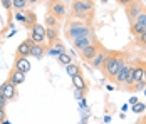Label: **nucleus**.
Instances as JSON below:
<instances>
[{
	"label": "nucleus",
	"instance_id": "72a5a7b5",
	"mask_svg": "<svg viewBox=\"0 0 146 124\" xmlns=\"http://www.w3.org/2000/svg\"><path fill=\"white\" fill-rule=\"evenodd\" d=\"M116 2L119 3V5H123V7H126V5H129L131 2H134V0H116Z\"/></svg>",
	"mask_w": 146,
	"mask_h": 124
},
{
	"label": "nucleus",
	"instance_id": "c756f323",
	"mask_svg": "<svg viewBox=\"0 0 146 124\" xmlns=\"http://www.w3.org/2000/svg\"><path fill=\"white\" fill-rule=\"evenodd\" d=\"M15 19H17L19 22H24V20H25V14H24V12H20V10H17V14H15Z\"/></svg>",
	"mask_w": 146,
	"mask_h": 124
},
{
	"label": "nucleus",
	"instance_id": "aec40b11",
	"mask_svg": "<svg viewBox=\"0 0 146 124\" xmlns=\"http://www.w3.org/2000/svg\"><path fill=\"white\" fill-rule=\"evenodd\" d=\"M131 32H133V35L139 37L141 34L146 32V25L145 24H139V22H131Z\"/></svg>",
	"mask_w": 146,
	"mask_h": 124
},
{
	"label": "nucleus",
	"instance_id": "58836bf2",
	"mask_svg": "<svg viewBox=\"0 0 146 124\" xmlns=\"http://www.w3.org/2000/svg\"><path fill=\"white\" fill-rule=\"evenodd\" d=\"M145 96H146V89H145Z\"/></svg>",
	"mask_w": 146,
	"mask_h": 124
},
{
	"label": "nucleus",
	"instance_id": "ea45409f",
	"mask_svg": "<svg viewBox=\"0 0 146 124\" xmlns=\"http://www.w3.org/2000/svg\"><path fill=\"white\" fill-rule=\"evenodd\" d=\"M79 124H84V123H79Z\"/></svg>",
	"mask_w": 146,
	"mask_h": 124
},
{
	"label": "nucleus",
	"instance_id": "5701e85b",
	"mask_svg": "<svg viewBox=\"0 0 146 124\" xmlns=\"http://www.w3.org/2000/svg\"><path fill=\"white\" fill-rule=\"evenodd\" d=\"M66 72L71 76V77H74V76H77V74H81V67L77 66V64H74V62H71L69 66H66Z\"/></svg>",
	"mask_w": 146,
	"mask_h": 124
},
{
	"label": "nucleus",
	"instance_id": "ddd939ff",
	"mask_svg": "<svg viewBox=\"0 0 146 124\" xmlns=\"http://www.w3.org/2000/svg\"><path fill=\"white\" fill-rule=\"evenodd\" d=\"M14 69L17 70H22V72H29L30 70V62H29V59L27 57H15V60H14Z\"/></svg>",
	"mask_w": 146,
	"mask_h": 124
},
{
	"label": "nucleus",
	"instance_id": "c9c22d12",
	"mask_svg": "<svg viewBox=\"0 0 146 124\" xmlns=\"http://www.w3.org/2000/svg\"><path fill=\"white\" fill-rule=\"evenodd\" d=\"M40 0H29V5H35V3H39Z\"/></svg>",
	"mask_w": 146,
	"mask_h": 124
},
{
	"label": "nucleus",
	"instance_id": "f257e3e1",
	"mask_svg": "<svg viewBox=\"0 0 146 124\" xmlns=\"http://www.w3.org/2000/svg\"><path fill=\"white\" fill-rule=\"evenodd\" d=\"M124 64H126V57H124L123 52H108L101 70L109 81H114L116 76H117V72L121 70V67H123Z\"/></svg>",
	"mask_w": 146,
	"mask_h": 124
},
{
	"label": "nucleus",
	"instance_id": "a878e982",
	"mask_svg": "<svg viewBox=\"0 0 146 124\" xmlns=\"http://www.w3.org/2000/svg\"><path fill=\"white\" fill-rule=\"evenodd\" d=\"M145 107H146V106L143 104V102H136V104L133 106V112H143Z\"/></svg>",
	"mask_w": 146,
	"mask_h": 124
},
{
	"label": "nucleus",
	"instance_id": "37998d69",
	"mask_svg": "<svg viewBox=\"0 0 146 124\" xmlns=\"http://www.w3.org/2000/svg\"><path fill=\"white\" fill-rule=\"evenodd\" d=\"M92 2H94V0H92Z\"/></svg>",
	"mask_w": 146,
	"mask_h": 124
},
{
	"label": "nucleus",
	"instance_id": "473e14b6",
	"mask_svg": "<svg viewBox=\"0 0 146 124\" xmlns=\"http://www.w3.org/2000/svg\"><path fill=\"white\" fill-rule=\"evenodd\" d=\"M5 119H7V112H5L3 107H0V123H2V121H5Z\"/></svg>",
	"mask_w": 146,
	"mask_h": 124
},
{
	"label": "nucleus",
	"instance_id": "7ed1b4c3",
	"mask_svg": "<svg viewBox=\"0 0 146 124\" xmlns=\"http://www.w3.org/2000/svg\"><path fill=\"white\" fill-rule=\"evenodd\" d=\"M94 35L92 27L82 22V20H74L67 25V37L69 39H77V37H91Z\"/></svg>",
	"mask_w": 146,
	"mask_h": 124
},
{
	"label": "nucleus",
	"instance_id": "1a4fd4ad",
	"mask_svg": "<svg viewBox=\"0 0 146 124\" xmlns=\"http://www.w3.org/2000/svg\"><path fill=\"white\" fill-rule=\"evenodd\" d=\"M32 45H34V40L30 37L25 39L22 44H19V47H17V57H27V55H30Z\"/></svg>",
	"mask_w": 146,
	"mask_h": 124
},
{
	"label": "nucleus",
	"instance_id": "f3484780",
	"mask_svg": "<svg viewBox=\"0 0 146 124\" xmlns=\"http://www.w3.org/2000/svg\"><path fill=\"white\" fill-rule=\"evenodd\" d=\"M9 81H10L12 84H15V86H20V84L25 81V72L14 69L12 72H10V77H9Z\"/></svg>",
	"mask_w": 146,
	"mask_h": 124
},
{
	"label": "nucleus",
	"instance_id": "0eeeda50",
	"mask_svg": "<svg viewBox=\"0 0 146 124\" xmlns=\"http://www.w3.org/2000/svg\"><path fill=\"white\" fill-rule=\"evenodd\" d=\"M49 14H52L54 17H57L59 20L64 19L66 14H67L66 3H62V2H59V0H52V2L49 3Z\"/></svg>",
	"mask_w": 146,
	"mask_h": 124
},
{
	"label": "nucleus",
	"instance_id": "6e6552de",
	"mask_svg": "<svg viewBox=\"0 0 146 124\" xmlns=\"http://www.w3.org/2000/svg\"><path fill=\"white\" fill-rule=\"evenodd\" d=\"M0 91H2V94L7 97V101H15L17 99V86L12 84L10 81H7V82H3L0 86Z\"/></svg>",
	"mask_w": 146,
	"mask_h": 124
},
{
	"label": "nucleus",
	"instance_id": "dca6fc26",
	"mask_svg": "<svg viewBox=\"0 0 146 124\" xmlns=\"http://www.w3.org/2000/svg\"><path fill=\"white\" fill-rule=\"evenodd\" d=\"M129 67H131V64H124L123 67H121V70L117 72V76H116V79H114V82L117 84V86H124V81H126V76H128V70H129Z\"/></svg>",
	"mask_w": 146,
	"mask_h": 124
},
{
	"label": "nucleus",
	"instance_id": "423d86ee",
	"mask_svg": "<svg viewBox=\"0 0 146 124\" xmlns=\"http://www.w3.org/2000/svg\"><path fill=\"white\" fill-rule=\"evenodd\" d=\"M29 37L34 40V44H44L47 40V37H45V27H42L40 24H35L34 27L30 29Z\"/></svg>",
	"mask_w": 146,
	"mask_h": 124
},
{
	"label": "nucleus",
	"instance_id": "2f4dec72",
	"mask_svg": "<svg viewBox=\"0 0 146 124\" xmlns=\"http://www.w3.org/2000/svg\"><path fill=\"white\" fill-rule=\"evenodd\" d=\"M52 47H56V49H57V50H60V52H66V47L62 45V42H60V40H57L54 45H52Z\"/></svg>",
	"mask_w": 146,
	"mask_h": 124
},
{
	"label": "nucleus",
	"instance_id": "6ab92c4d",
	"mask_svg": "<svg viewBox=\"0 0 146 124\" xmlns=\"http://www.w3.org/2000/svg\"><path fill=\"white\" fill-rule=\"evenodd\" d=\"M71 79H72V86L76 87V89H81V91L88 92V82L82 79V76H81V74L74 76V77H71Z\"/></svg>",
	"mask_w": 146,
	"mask_h": 124
},
{
	"label": "nucleus",
	"instance_id": "b1692460",
	"mask_svg": "<svg viewBox=\"0 0 146 124\" xmlns=\"http://www.w3.org/2000/svg\"><path fill=\"white\" fill-rule=\"evenodd\" d=\"M27 5H29V0H12V7L15 10H24L27 9Z\"/></svg>",
	"mask_w": 146,
	"mask_h": 124
},
{
	"label": "nucleus",
	"instance_id": "a211bd4d",
	"mask_svg": "<svg viewBox=\"0 0 146 124\" xmlns=\"http://www.w3.org/2000/svg\"><path fill=\"white\" fill-rule=\"evenodd\" d=\"M24 14H25V20H24L22 24H24L27 29H32L35 24H37V15H35V12H34V10H27V9H25V12H24Z\"/></svg>",
	"mask_w": 146,
	"mask_h": 124
},
{
	"label": "nucleus",
	"instance_id": "f8f14e48",
	"mask_svg": "<svg viewBox=\"0 0 146 124\" xmlns=\"http://www.w3.org/2000/svg\"><path fill=\"white\" fill-rule=\"evenodd\" d=\"M106 55H108V50L102 47L101 50L94 55V59L91 60V67H92V69H101L102 64H104V59H106Z\"/></svg>",
	"mask_w": 146,
	"mask_h": 124
},
{
	"label": "nucleus",
	"instance_id": "79ce46f5",
	"mask_svg": "<svg viewBox=\"0 0 146 124\" xmlns=\"http://www.w3.org/2000/svg\"><path fill=\"white\" fill-rule=\"evenodd\" d=\"M145 3H146V0H145Z\"/></svg>",
	"mask_w": 146,
	"mask_h": 124
},
{
	"label": "nucleus",
	"instance_id": "9b49d317",
	"mask_svg": "<svg viewBox=\"0 0 146 124\" xmlns=\"http://www.w3.org/2000/svg\"><path fill=\"white\" fill-rule=\"evenodd\" d=\"M94 42H96V37H94V35H91V37H77V39H72L74 47H76V49H79V50L86 49L88 45L94 44Z\"/></svg>",
	"mask_w": 146,
	"mask_h": 124
},
{
	"label": "nucleus",
	"instance_id": "4be33fe9",
	"mask_svg": "<svg viewBox=\"0 0 146 124\" xmlns=\"http://www.w3.org/2000/svg\"><path fill=\"white\" fill-rule=\"evenodd\" d=\"M57 60L64 66V67H66V66H69V64L72 62V55L69 54V52H60L59 57H57Z\"/></svg>",
	"mask_w": 146,
	"mask_h": 124
},
{
	"label": "nucleus",
	"instance_id": "c85d7f7f",
	"mask_svg": "<svg viewBox=\"0 0 146 124\" xmlns=\"http://www.w3.org/2000/svg\"><path fill=\"white\" fill-rule=\"evenodd\" d=\"M7 102H9V101H7V97L3 96V94H2V91H0V107H3V109H5Z\"/></svg>",
	"mask_w": 146,
	"mask_h": 124
},
{
	"label": "nucleus",
	"instance_id": "f704fd0d",
	"mask_svg": "<svg viewBox=\"0 0 146 124\" xmlns=\"http://www.w3.org/2000/svg\"><path fill=\"white\" fill-rule=\"evenodd\" d=\"M136 102H138V97H134V96H133L131 99H129V104H131V106H134Z\"/></svg>",
	"mask_w": 146,
	"mask_h": 124
},
{
	"label": "nucleus",
	"instance_id": "7c9ffc66",
	"mask_svg": "<svg viewBox=\"0 0 146 124\" xmlns=\"http://www.w3.org/2000/svg\"><path fill=\"white\" fill-rule=\"evenodd\" d=\"M138 44H139V45H143V47L146 45V32H145V34H141V35L138 37Z\"/></svg>",
	"mask_w": 146,
	"mask_h": 124
},
{
	"label": "nucleus",
	"instance_id": "9d476101",
	"mask_svg": "<svg viewBox=\"0 0 146 124\" xmlns=\"http://www.w3.org/2000/svg\"><path fill=\"white\" fill-rule=\"evenodd\" d=\"M133 81L134 84L145 81V62H136L133 66Z\"/></svg>",
	"mask_w": 146,
	"mask_h": 124
},
{
	"label": "nucleus",
	"instance_id": "20e7f679",
	"mask_svg": "<svg viewBox=\"0 0 146 124\" xmlns=\"http://www.w3.org/2000/svg\"><path fill=\"white\" fill-rule=\"evenodd\" d=\"M124 9H126V15H128V19H129V22H133L141 12H145V3H143L141 0H134L129 5H126Z\"/></svg>",
	"mask_w": 146,
	"mask_h": 124
},
{
	"label": "nucleus",
	"instance_id": "f03ea898",
	"mask_svg": "<svg viewBox=\"0 0 146 124\" xmlns=\"http://www.w3.org/2000/svg\"><path fill=\"white\" fill-rule=\"evenodd\" d=\"M71 12L76 20H82V22L89 24L92 19V14H94V3H92V0H74Z\"/></svg>",
	"mask_w": 146,
	"mask_h": 124
},
{
	"label": "nucleus",
	"instance_id": "4468645a",
	"mask_svg": "<svg viewBox=\"0 0 146 124\" xmlns=\"http://www.w3.org/2000/svg\"><path fill=\"white\" fill-rule=\"evenodd\" d=\"M45 37L49 40V47H52L59 40V27H45Z\"/></svg>",
	"mask_w": 146,
	"mask_h": 124
},
{
	"label": "nucleus",
	"instance_id": "2eb2a0df",
	"mask_svg": "<svg viewBox=\"0 0 146 124\" xmlns=\"http://www.w3.org/2000/svg\"><path fill=\"white\" fill-rule=\"evenodd\" d=\"M47 45L45 44H34L32 45V50H30V55L32 57H35V59H42L45 55V52H47Z\"/></svg>",
	"mask_w": 146,
	"mask_h": 124
},
{
	"label": "nucleus",
	"instance_id": "4c0bfd02",
	"mask_svg": "<svg viewBox=\"0 0 146 124\" xmlns=\"http://www.w3.org/2000/svg\"><path fill=\"white\" fill-rule=\"evenodd\" d=\"M145 81H146V64H145Z\"/></svg>",
	"mask_w": 146,
	"mask_h": 124
},
{
	"label": "nucleus",
	"instance_id": "e433bc0d",
	"mask_svg": "<svg viewBox=\"0 0 146 124\" xmlns=\"http://www.w3.org/2000/svg\"><path fill=\"white\" fill-rule=\"evenodd\" d=\"M59 2H62V3H67V2H69V0H59Z\"/></svg>",
	"mask_w": 146,
	"mask_h": 124
},
{
	"label": "nucleus",
	"instance_id": "cd10ccee",
	"mask_svg": "<svg viewBox=\"0 0 146 124\" xmlns=\"http://www.w3.org/2000/svg\"><path fill=\"white\" fill-rule=\"evenodd\" d=\"M47 54H49V55H52V57H59L60 50H57L56 47H49V49H47Z\"/></svg>",
	"mask_w": 146,
	"mask_h": 124
},
{
	"label": "nucleus",
	"instance_id": "bb28decb",
	"mask_svg": "<svg viewBox=\"0 0 146 124\" xmlns=\"http://www.w3.org/2000/svg\"><path fill=\"white\" fill-rule=\"evenodd\" d=\"M0 2H2V5H3V9H5L7 12L12 10V0H0Z\"/></svg>",
	"mask_w": 146,
	"mask_h": 124
},
{
	"label": "nucleus",
	"instance_id": "a19ab883",
	"mask_svg": "<svg viewBox=\"0 0 146 124\" xmlns=\"http://www.w3.org/2000/svg\"><path fill=\"white\" fill-rule=\"evenodd\" d=\"M145 49H146V45H145Z\"/></svg>",
	"mask_w": 146,
	"mask_h": 124
},
{
	"label": "nucleus",
	"instance_id": "412c9836",
	"mask_svg": "<svg viewBox=\"0 0 146 124\" xmlns=\"http://www.w3.org/2000/svg\"><path fill=\"white\" fill-rule=\"evenodd\" d=\"M44 22H45V27H59V19L54 17L52 14H49V12L45 14Z\"/></svg>",
	"mask_w": 146,
	"mask_h": 124
},
{
	"label": "nucleus",
	"instance_id": "39448f33",
	"mask_svg": "<svg viewBox=\"0 0 146 124\" xmlns=\"http://www.w3.org/2000/svg\"><path fill=\"white\" fill-rule=\"evenodd\" d=\"M102 49V45H101V42H94V44H91V45H88L86 49H82V50H79L81 52V57L86 60V62H91L92 59H94V55L98 54L99 50Z\"/></svg>",
	"mask_w": 146,
	"mask_h": 124
},
{
	"label": "nucleus",
	"instance_id": "393cba45",
	"mask_svg": "<svg viewBox=\"0 0 146 124\" xmlns=\"http://www.w3.org/2000/svg\"><path fill=\"white\" fill-rule=\"evenodd\" d=\"M133 22H139V24H145V25H146V10H145V12H141V14L138 15Z\"/></svg>",
	"mask_w": 146,
	"mask_h": 124
}]
</instances>
